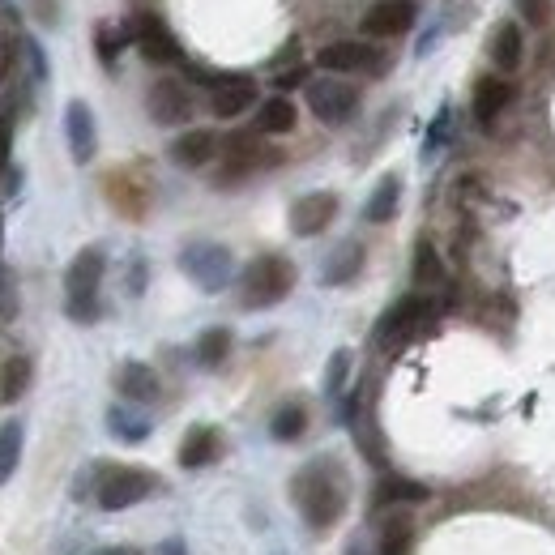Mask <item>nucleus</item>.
Instances as JSON below:
<instances>
[{
    "label": "nucleus",
    "instance_id": "a19ab883",
    "mask_svg": "<svg viewBox=\"0 0 555 555\" xmlns=\"http://www.w3.org/2000/svg\"><path fill=\"white\" fill-rule=\"evenodd\" d=\"M9 56H13V39L0 35V82H9Z\"/></svg>",
    "mask_w": 555,
    "mask_h": 555
},
{
    "label": "nucleus",
    "instance_id": "b1692460",
    "mask_svg": "<svg viewBox=\"0 0 555 555\" xmlns=\"http://www.w3.org/2000/svg\"><path fill=\"white\" fill-rule=\"evenodd\" d=\"M30 380H35V363H30V355H9L5 363H0V406L22 402Z\"/></svg>",
    "mask_w": 555,
    "mask_h": 555
},
{
    "label": "nucleus",
    "instance_id": "4be33fe9",
    "mask_svg": "<svg viewBox=\"0 0 555 555\" xmlns=\"http://www.w3.org/2000/svg\"><path fill=\"white\" fill-rule=\"evenodd\" d=\"M107 432L120 444H141V440H150V415H141L133 402H111L107 406Z\"/></svg>",
    "mask_w": 555,
    "mask_h": 555
},
{
    "label": "nucleus",
    "instance_id": "aec40b11",
    "mask_svg": "<svg viewBox=\"0 0 555 555\" xmlns=\"http://www.w3.org/2000/svg\"><path fill=\"white\" fill-rule=\"evenodd\" d=\"M261 133H231L227 141H222V158H227V171H222V180H235L244 176V171H252L261 163V158H274V154H261Z\"/></svg>",
    "mask_w": 555,
    "mask_h": 555
},
{
    "label": "nucleus",
    "instance_id": "9b49d317",
    "mask_svg": "<svg viewBox=\"0 0 555 555\" xmlns=\"http://www.w3.org/2000/svg\"><path fill=\"white\" fill-rule=\"evenodd\" d=\"M103 274H107V252L82 248L65 269V299H99Z\"/></svg>",
    "mask_w": 555,
    "mask_h": 555
},
{
    "label": "nucleus",
    "instance_id": "e433bc0d",
    "mask_svg": "<svg viewBox=\"0 0 555 555\" xmlns=\"http://www.w3.org/2000/svg\"><path fill=\"white\" fill-rule=\"evenodd\" d=\"M513 5L530 26H547L551 13H555V0H513Z\"/></svg>",
    "mask_w": 555,
    "mask_h": 555
},
{
    "label": "nucleus",
    "instance_id": "37998d69",
    "mask_svg": "<svg viewBox=\"0 0 555 555\" xmlns=\"http://www.w3.org/2000/svg\"><path fill=\"white\" fill-rule=\"evenodd\" d=\"M0 244H5V218H0Z\"/></svg>",
    "mask_w": 555,
    "mask_h": 555
},
{
    "label": "nucleus",
    "instance_id": "f3484780",
    "mask_svg": "<svg viewBox=\"0 0 555 555\" xmlns=\"http://www.w3.org/2000/svg\"><path fill=\"white\" fill-rule=\"evenodd\" d=\"M257 103V82L244 73H231V77H222V82L214 86L210 94V111L218 120H235V116H244V111Z\"/></svg>",
    "mask_w": 555,
    "mask_h": 555
},
{
    "label": "nucleus",
    "instance_id": "7c9ffc66",
    "mask_svg": "<svg viewBox=\"0 0 555 555\" xmlns=\"http://www.w3.org/2000/svg\"><path fill=\"white\" fill-rule=\"evenodd\" d=\"M410 547H415V526L406 517H389L380 530V555H410Z\"/></svg>",
    "mask_w": 555,
    "mask_h": 555
},
{
    "label": "nucleus",
    "instance_id": "39448f33",
    "mask_svg": "<svg viewBox=\"0 0 555 555\" xmlns=\"http://www.w3.org/2000/svg\"><path fill=\"white\" fill-rule=\"evenodd\" d=\"M124 35H129V43L150 65H176V60H184L180 39L171 35V26L158 18V13H133V18L124 22Z\"/></svg>",
    "mask_w": 555,
    "mask_h": 555
},
{
    "label": "nucleus",
    "instance_id": "6e6552de",
    "mask_svg": "<svg viewBox=\"0 0 555 555\" xmlns=\"http://www.w3.org/2000/svg\"><path fill=\"white\" fill-rule=\"evenodd\" d=\"M146 111L154 124H163V129H176V124H188L193 120V94H188L184 82L176 77H158L146 94Z\"/></svg>",
    "mask_w": 555,
    "mask_h": 555
},
{
    "label": "nucleus",
    "instance_id": "6ab92c4d",
    "mask_svg": "<svg viewBox=\"0 0 555 555\" xmlns=\"http://www.w3.org/2000/svg\"><path fill=\"white\" fill-rule=\"evenodd\" d=\"M218 453H222V440H218V427H210V423L188 427L184 440H180V466L184 470H205Z\"/></svg>",
    "mask_w": 555,
    "mask_h": 555
},
{
    "label": "nucleus",
    "instance_id": "f257e3e1",
    "mask_svg": "<svg viewBox=\"0 0 555 555\" xmlns=\"http://www.w3.org/2000/svg\"><path fill=\"white\" fill-rule=\"evenodd\" d=\"M291 500L308 530H333L346 517V504H351V479L333 457H312L291 479Z\"/></svg>",
    "mask_w": 555,
    "mask_h": 555
},
{
    "label": "nucleus",
    "instance_id": "f03ea898",
    "mask_svg": "<svg viewBox=\"0 0 555 555\" xmlns=\"http://www.w3.org/2000/svg\"><path fill=\"white\" fill-rule=\"evenodd\" d=\"M295 265L287 257H278V252H261V257H252L240 274V304L248 312H261V308H274L282 304L291 291H295Z\"/></svg>",
    "mask_w": 555,
    "mask_h": 555
},
{
    "label": "nucleus",
    "instance_id": "412c9836",
    "mask_svg": "<svg viewBox=\"0 0 555 555\" xmlns=\"http://www.w3.org/2000/svg\"><path fill=\"white\" fill-rule=\"evenodd\" d=\"M363 257H368V252H363L359 240H342L329 252V261L321 265V282L325 287H346V282H355V274L363 269Z\"/></svg>",
    "mask_w": 555,
    "mask_h": 555
},
{
    "label": "nucleus",
    "instance_id": "c756f323",
    "mask_svg": "<svg viewBox=\"0 0 555 555\" xmlns=\"http://www.w3.org/2000/svg\"><path fill=\"white\" fill-rule=\"evenodd\" d=\"M410 278H415V287H436V282L444 278V261H440V252L419 240L415 244V265H410Z\"/></svg>",
    "mask_w": 555,
    "mask_h": 555
},
{
    "label": "nucleus",
    "instance_id": "f704fd0d",
    "mask_svg": "<svg viewBox=\"0 0 555 555\" xmlns=\"http://www.w3.org/2000/svg\"><path fill=\"white\" fill-rule=\"evenodd\" d=\"M22 52H26V69H30V82L35 86H43L47 82V56H43V47H39V39H22Z\"/></svg>",
    "mask_w": 555,
    "mask_h": 555
},
{
    "label": "nucleus",
    "instance_id": "5701e85b",
    "mask_svg": "<svg viewBox=\"0 0 555 555\" xmlns=\"http://www.w3.org/2000/svg\"><path fill=\"white\" fill-rule=\"evenodd\" d=\"M372 500L380 509H385V504H423V500H432V491L419 479H406V474H380Z\"/></svg>",
    "mask_w": 555,
    "mask_h": 555
},
{
    "label": "nucleus",
    "instance_id": "ddd939ff",
    "mask_svg": "<svg viewBox=\"0 0 555 555\" xmlns=\"http://www.w3.org/2000/svg\"><path fill=\"white\" fill-rule=\"evenodd\" d=\"M333 218H338V193H304L291 205V231L299 240L321 235Z\"/></svg>",
    "mask_w": 555,
    "mask_h": 555
},
{
    "label": "nucleus",
    "instance_id": "dca6fc26",
    "mask_svg": "<svg viewBox=\"0 0 555 555\" xmlns=\"http://www.w3.org/2000/svg\"><path fill=\"white\" fill-rule=\"evenodd\" d=\"M222 154V141L214 129H184L176 141H171V163L184 167V171H197L205 163H214Z\"/></svg>",
    "mask_w": 555,
    "mask_h": 555
},
{
    "label": "nucleus",
    "instance_id": "0eeeda50",
    "mask_svg": "<svg viewBox=\"0 0 555 555\" xmlns=\"http://www.w3.org/2000/svg\"><path fill=\"white\" fill-rule=\"evenodd\" d=\"M304 99L321 124H346L359 111V90L351 82H338V77H316V82H308Z\"/></svg>",
    "mask_w": 555,
    "mask_h": 555
},
{
    "label": "nucleus",
    "instance_id": "cd10ccee",
    "mask_svg": "<svg viewBox=\"0 0 555 555\" xmlns=\"http://www.w3.org/2000/svg\"><path fill=\"white\" fill-rule=\"evenodd\" d=\"M231 346H235V338H231V329L227 325H214V329H205L201 338H197V346H193V355H197V363L205 372H214V368H222L227 363V355H231Z\"/></svg>",
    "mask_w": 555,
    "mask_h": 555
},
{
    "label": "nucleus",
    "instance_id": "4468645a",
    "mask_svg": "<svg viewBox=\"0 0 555 555\" xmlns=\"http://www.w3.org/2000/svg\"><path fill=\"white\" fill-rule=\"evenodd\" d=\"M513 103V82H504L500 73H491V77H479L474 82V94H470V116L479 129H491L500 116H504V107Z\"/></svg>",
    "mask_w": 555,
    "mask_h": 555
},
{
    "label": "nucleus",
    "instance_id": "a878e982",
    "mask_svg": "<svg viewBox=\"0 0 555 555\" xmlns=\"http://www.w3.org/2000/svg\"><path fill=\"white\" fill-rule=\"evenodd\" d=\"M295 120H299V111H295V103L287 99V94H274V99H265V103L257 107V133H261V137H282V133H291Z\"/></svg>",
    "mask_w": 555,
    "mask_h": 555
},
{
    "label": "nucleus",
    "instance_id": "2eb2a0df",
    "mask_svg": "<svg viewBox=\"0 0 555 555\" xmlns=\"http://www.w3.org/2000/svg\"><path fill=\"white\" fill-rule=\"evenodd\" d=\"M487 56H491V65H496L504 77L521 69V60H526V35H521V26H517L513 18H504V22L491 26V35H487Z\"/></svg>",
    "mask_w": 555,
    "mask_h": 555
},
{
    "label": "nucleus",
    "instance_id": "c85d7f7f",
    "mask_svg": "<svg viewBox=\"0 0 555 555\" xmlns=\"http://www.w3.org/2000/svg\"><path fill=\"white\" fill-rule=\"evenodd\" d=\"M22 440H26V432L18 419L0 423V483H9L13 470L22 466Z\"/></svg>",
    "mask_w": 555,
    "mask_h": 555
},
{
    "label": "nucleus",
    "instance_id": "20e7f679",
    "mask_svg": "<svg viewBox=\"0 0 555 555\" xmlns=\"http://www.w3.org/2000/svg\"><path fill=\"white\" fill-rule=\"evenodd\" d=\"M158 487V479L150 470H141V466H111L103 470V483L99 491H94V500H99V509L107 513H124V509H133V504H141L150 496V491Z\"/></svg>",
    "mask_w": 555,
    "mask_h": 555
},
{
    "label": "nucleus",
    "instance_id": "bb28decb",
    "mask_svg": "<svg viewBox=\"0 0 555 555\" xmlns=\"http://www.w3.org/2000/svg\"><path fill=\"white\" fill-rule=\"evenodd\" d=\"M308 432V406L304 402H282L274 415H269V436L278 444H295Z\"/></svg>",
    "mask_w": 555,
    "mask_h": 555
},
{
    "label": "nucleus",
    "instance_id": "72a5a7b5",
    "mask_svg": "<svg viewBox=\"0 0 555 555\" xmlns=\"http://www.w3.org/2000/svg\"><path fill=\"white\" fill-rule=\"evenodd\" d=\"M449 133H453V107L444 103V107H440V116H436V124L427 129V141H423V158H427V163H432V158L444 150V141H449Z\"/></svg>",
    "mask_w": 555,
    "mask_h": 555
},
{
    "label": "nucleus",
    "instance_id": "9d476101",
    "mask_svg": "<svg viewBox=\"0 0 555 555\" xmlns=\"http://www.w3.org/2000/svg\"><path fill=\"white\" fill-rule=\"evenodd\" d=\"M427 316V299L423 295H402L393 308H385V316L376 321V333H372V342L385 351V346H398L410 329H419V321Z\"/></svg>",
    "mask_w": 555,
    "mask_h": 555
},
{
    "label": "nucleus",
    "instance_id": "79ce46f5",
    "mask_svg": "<svg viewBox=\"0 0 555 555\" xmlns=\"http://www.w3.org/2000/svg\"><path fill=\"white\" fill-rule=\"evenodd\" d=\"M154 555H188V547H184V538H167V543H158Z\"/></svg>",
    "mask_w": 555,
    "mask_h": 555
},
{
    "label": "nucleus",
    "instance_id": "473e14b6",
    "mask_svg": "<svg viewBox=\"0 0 555 555\" xmlns=\"http://www.w3.org/2000/svg\"><path fill=\"white\" fill-rule=\"evenodd\" d=\"M346 376H351V351L346 346H338V351L329 355V368H325V398H338Z\"/></svg>",
    "mask_w": 555,
    "mask_h": 555
},
{
    "label": "nucleus",
    "instance_id": "f8f14e48",
    "mask_svg": "<svg viewBox=\"0 0 555 555\" xmlns=\"http://www.w3.org/2000/svg\"><path fill=\"white\" fill-rule=\"evenodd\" d=\"M65 141H69L73 163H82V167L99 154V124H94L90 103L69 99V107H65Z\"/></svg>",
    "mask_w": 555,
    "mask_h": 555
},
{
    "label": "nucleus",
    "instance_id": "ea45409f",
    "mask_svg": "<svg viewBox=\"0 0 555 555\" xmlns=\"http://www.w3.org/2000/svg\"><path fill=\"white\" fill-rule=\"evenodd\" d=\"M9 150H13V133H9V124L0 120V171L9 167Z\"/></svg>",
    "mask_w": 555,
    "mask_h": 555
},
{
    "label": "nucleus",
    "instance_id": "4c0bfd02",
    "mask_svg": "<svg viewBox=\"0 0 555 555\" xmlns=\"http://www.w3.org/2000/svg\"><path fill=\"white\" fill-rule=\"evenodd\" d=\"M103 470H107V462H94V466H86L82 474H77V479H73V500H86L90 491H99Z\"/></svg>",
    "mask_w": 555,
    "mask_h": 555
},
{
    "label": "nucleus",
    "instance_id": "7ed1b4c3",
    "mask_svg": "<svg viewBox=\"0 0 555 555\" xmlns=\"http://www.w3.org/2000/svg\"><path fill=\"white\" fill-rule=\"evenodd\" d=\"M180 269L184 278H193L205 295H218L231 287L235 278V257L227 244H214V240H193L180 248Z\"/></svg>",
    "mask_w": 555,
    "mask_h": 555
},
{
    "label": "nucleus",
    "instance_id": "58836bf2",
    "mask_svg": "<svg viewBox=\"0 0 555 555\" xmlns=\"http://www.w3.org/2000/svg\"><path fill=\"white\" fill-rule=\"evenodd\" d=\"M295 86H308V69L304 65H295V69L274 77V90H295Z\"/></svg>",
    "mask_w": 555,
    "mask_h": 555
},
{
    "label": "nucleus",
    "instance_id": "423d86ee",
    "mask_svg": "<svg viewBox=\"0 0 555 555\" xmlns=\"http://www.w3.org/2000/svg\"><path fill=\"white\" fill-rule=\"evenodd\" d=\"M316 69H325L329 77L338 73H385L389 60L380 47L363 43V39H338V43H325L316 52Z\"/></svg>",
    "mask_w": 555,
    "mask_h": 555
},
{
    "label": "nucleus",
    "instance_id": "a211bd4d",
    "mask_svg": "<svg viewBox=\"0 0 555 555\" xmlns=\"http://www.w3.org/2000/svg\"><path fill=\"white\" fill-rule=\"evenodd\" d=\"M158 372L150 368V363H141V359H124L120 368H116V393L124 402H133V406H146L158 398Z\"/></svg>",
    "mask_w": 555,
    "mask_h": 555
},
{
    "label": "nucleus",
    "instance_id": "393cba45",
    "mask_svg": "<svg viewBox=\"0 0 555 555\" xmlns=\"http://www.w3.org/2000/svg\"><path fill=\"white\" fill-rule=\"evenodd\" d=\"M398 205H402V180L398 176H380L376 188L368 193V201H363V218L380 227V222L398 218Z\"/></svg>",
    "mask_w": 555,
    "mask_h": 555
},
{
    "label": "nucleus",
    "instance_id": "c9c22d12",
    "mask_svg": "<svg viewBox=\"0 0 555 555\" xmlns=\"http://www.w3.org/2000/svg\"><path fill=\"white\" fill-rule=\"evenodd\" d=\"M65 316L77 325H94L103 316V304L99 299H65Z\"/></svg>",
    "mask_w": 555,
    "mask_h": 555
},
{
    "label": "nucleus",
    "instance_id": "c03bdc74",
    "mask_svg": "<svg viewBox=\"0 0 555 555\" xmlns=\"http://www.w3.org/2000/svg\"><path fill=\"white\" fill-rule=\"evenodd\" d=\"M346 555H359V547H346Z\"/></svg>",
    "mask_w": 555,
    "mask_h": 555
},
{
    "label": "nucleus",
    "instance_id": "2f4dec72",
    "mask_svg": "<svg viewBox=\"0 0 555 555\" xmlns=\"http://www.w3.org/2000/svg\"><path fill=\"white\" fill-rule=\"evenodd\" d=\"M124 43H129L124 26H107V22L94 26V47H99V65L103 69H116V56H120Z\"/></svg>",
    "mask_w": 555,
    "mask_h": 555
},
{
    "label": "nucleus",
    "instance_id": "1a4fd4ad",
    "mask_svg": "<svg viewBox=\"0 0 555 555\" xmlns=\"http://www.w3.org/2000/svg\"><path fill=\"white\" fill-rule=\"evenodd\" d=\"M415 22H419L415 0H376V5L363 13L359 26H363V35H368V39H398Z\"/></svg>",
    "mask_w": 555,
    "mask_h": 555
}]
</instances>
